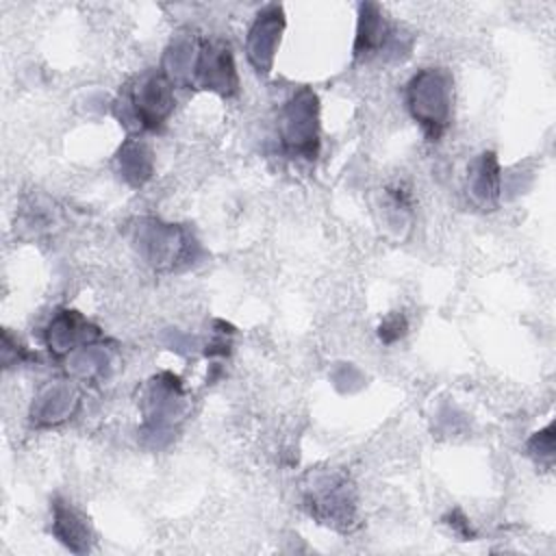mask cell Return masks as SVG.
I'll use <instances>...</instances> for the list:
<instances>
[{
    "label": "cell",
    "instance_id": "cell-1",
    "mask_svg": "<svg viewBox=\"0 0 556 556\" xmlns=\"http://www.w3.org/2000/svg\"><path fill=\"white\" fill-rule=\"evenodd\" d=\"M161 72L176 87L215 91L230 98L239 91V76L230 46L200 35H178L163 54Z\"/></svg>",
    "mask_w": 556,
    "mask_h": 556
},
{
    "label": "cell",
    "instance_id": "cell-2",
    "mask_svg": "<svg viewBox=\"0 0 556 556\" xmlns=\"http://www.w3.org/2000/svg\"><path fill=\"white\" fill-rule=\"evenodd\" d=\"M304 508L319 523L350 530L356 519V493L350 478L337 469H313L302 480Z\"/></svg>",
    "mask_w": 556,
    "mask_h": 556
},
{
    "label": "cell",
    "instance_id": "cell-3",
    "mask_svg": "<svg viewBox=\"0 0 556 556\" xmlns=\"http://www.w3.org/2000/svg\"><path fill=\"white\" fill-rule=\"evenodd\" d=\"M406 104L428 141H439L452 119V76L443 67H424L406 85Z\"/></svg>",
    "mask_w": 556,
    "mask_h": 556
},
{
    "label": "cell",
    "instance_id": "cell-4",
    "mask_svg": "<svg viewBox=\"0 0 556 556\" xmlns=\"http://www.w3.org/2000/svg\"><path fill=\"white\" fill-rule=\"evenodd\" d=\"M278 139L287 156L315 161L319 154V100L311 87H300L280 106Z\"/></svg>",
    "mask_w": 556,
    "mask_h": 556
},
{
    "label": "cell",
    "instance_id": "cell-5",
    "mask_svg": "<svg viewBox=\"0 0 556 556\" xmlns=\"http://www.w3.org/2000/svg\"><path fill=\"white\" fill-rule=\"evenodd\" d=\"M122 104L137 130H159L174 113V85L161 70H148L132 78L122 96Z\"/></svg>",
    "mask_w": 556,
    "mask_h": 556
},
{
    "label": "cell",
    "instance_id": "cell-6",
    "mask_svg": "<svg viewBox=\"0 0 556 556\" xmlns=\"http://www.w3.org/2000/svg\"><path fill=\"white\" fill-rule=\"evenodd\" d=\"M402 50H410V39L402 35V30L382 13L378 4H361L354 37V59L371 61L382 56H400Z\"/></svg>",
    "mask_w": 556,
    "mask_h": 556
},
{
    "label": "cell",
    "instance_id": "cell-7",
    "mask_svg": "<svg viewBox=\"0 0 556 556\" xmlns=\"http://www.w3.org/2000/svg\"><path fill=\"white\" fill-rule=\"evenodd\" d=\"M135 243L139 254L154 269H174L180 263H189L193 239L174 224H161L156 219H141L137 226Z\"/></svg>",
    "mask_w": 556,
    "mask_h": 556
},
{
    "label": "cell",
    "instance_id": "cell-8",
    "mask_svg": "<svg viewBox=\"0 0 556 556\" xmlns=\"http://www.w3.org/2000/svg\"><path fill=\"white\" fill-rule=\"evenodd\" d=\"M282 30H285L282 7L267 4L256 13L245 37V56L256 74L267 76L271 72Z\"/></svg>",
    "mask_w": 556,
    "mask_h": 556
},
{
    "label": "cell",
    "instance_id": "cell-9",
    "mask_svg": "<svg viewBox=\"0 0 556 556\" xmlns=\"http://www.w3.org/2000/svg\"><path fill=\"white\" fill-rule=\"evenodd\" d=\"M96 341H102L100 328L93 326L87 317H83L78 311L56 313L46 330L48 350L56 358H65L72 352Z\"/></svg>",
    "mask_w": 556,
    "mask_h": 556
},
{
    "label": "cell",
    "instance_id": "cell-10",
    "mask_svg": "<svg viewBox=\"0 0 556 556\" xmlns=\"http://www.w3.org/2000/svg\"><path fill=\"white\" fill-rule=\"evenodd\" d=\"M146 400L148 419L154 421L156 428H163L180 415L185 404V389L174 374H161L150 382Z\"/></svg>",
    "mask_w": 556,
    "mask_h": 556
},
{
    "label": "cell",
    "instance_id": "cell-11",
    "mask_svg": "<svg viewBox=\"0 0 556 556\" xmlns=\"http://www.w3.org/2000/svg\"><path fill=\"white\" fill-rule=\"evenodd\" d=\"M52 532L74 554L89 552L93 543V532L87 517L59 497L52 502Z\"/></svg>",
    "mask_w": 556,
    "mask_h": 556
},
{
    "label": "cell",
    "instance_id": "cell-12",
    "mask_svg": "<svg viewBox=\"0 0 556 556\" xmlns=\"http://www.w3.org/2000/svg\"><path fill=\"white\" fill-rule=\"evenodd\" d=\"M78 408V393L72 384L52 382L35 400L30 419L35 426H56Z\"/></svg>",
    "mask_w": 556,
    "mask_h": 556
},
{
    "label": "cell",
    "instance_id": "cell-13",
    "mask_svg": "<svg viewBox=\"0 0 556 556\" xmlns=\"http://www.w3.org/2000/svg\"><path fill=\"white\" fill-rule=\"evenodd\" d=\"M467 193L469 200L482 208L491 211L500 198V163L493 152L480 154L467 172Z\"/></svg>",
    "mask_w": 556,
    "mask_h": 556
},
{
    "label": "cell",
    "instance_id": "cell-14",
    "mask_svg": "<svg viewBox=\"0 0 556 556\" xmlns=\"http://www.w3.org/2000/svg\"><path fill=\"white\" fill-rule=\"evenodd\" d=\"M117 169L119 176L132 185V187H141L146 180H150L152 169H154V161H152V150L148 148V143H143L139 137H128L119 150H117Z\"/></svg>",
    "mask_w": 556,
    "mask_h": 556
},
{
    "label": "cell",
    "instance_id": "cell-15",
    "mask_svg": "<svg viewBox=\"0 0 556 556\" xmlns=\"http://www.w3.org/2000/svg\"><path fill=\"white\" fill-rule=\"evenodd\" d=\"M552 430H554V426L549 424L545 430L536 432L530 439V443H528L530 454H534L539 460L541 458H552V452H554V434H552Z\"/></svg>",
    "mask_w": 556,
    "mask_h": 556
},
{
    "label": "cell",
    "instance_id": "cell-16",
    "mask_svg": "<svg viewBox=\"0 0 556 556\" xmlns=\"http://www.w3.org/2000/svg\"><path fill=\"white\" fill-rule=\"evenodd\" d=\"M404 330H406V321H404V317H400V315H393V317H389L387 321H382V326H380V339L384 341V343H393L395 339H400L402 334H404Z\"/></svg>",
    "mask_w": 556,
    "mask_h": 556
},
{
    "label": "cell",
    "instance_id": "cell-17",
    "mask_svg": "<svg viewBox=\"0 0 556 556\" xmlns=\"http://www.w3.org/2000/svg\"><path fill=\"white\" fill-rule=\"evenodd\" d=\"M460 536H471V528H469V521L460 515V513H454L452 515V521H447Z\"/></svg>",
    "mask_w": 556,
    "mask_h": 556
}]
</instances>
